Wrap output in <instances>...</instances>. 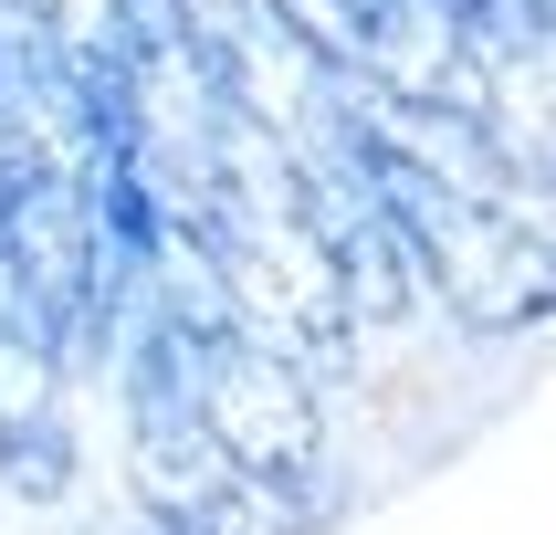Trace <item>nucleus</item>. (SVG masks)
Listing matches in <instances>:
<instances>
[{"mask_svg": "<svg viewBox=\"0 0 556 535\" xmlns=\"http://www.w3.org/2000/svg\"><path fill=\"white\" fill-rule=\"evenodd\" d=\"M200 431L274 525H315L337 504V441H326V388L242 336L200 346Z\"/></svg>", "mask_w": 556, "mask_h": 535, "instance_id": "nucleus-1", "label": "nucleus"}, {"mask_svg": "<svg viewBox=\"0 0 556 535\" xmlns=\"http://www.w3.org/2000/svg\"><path fill=\"white\" fill-rule=\"evenodd\" d=\"M126 472H137V514L157 535H263L274 525L231 483L220 441L200 431V399L189 409H126Z\"/></svg>", "mask_w": 556, "mask_h": 535, "instance_id": "nucleus-2", "label": "nucleus"}, {"mask_svg": "<svg viewBox=\"0 0 556 535\" xmlns=\"http://www.w3.org/2000/svg\"><path fill=\"white\" fill-rule=\"evenodd\" d=\"M63 357L22 305H0V483L22 504H53L74 483V399H63Z\"/></svg>", "mask_w": 556, "mask_h": 535, "instance_id": "nucleus-3", "label": "nucleus"}, {"mask_svg": "<svg viewBox=\"0 0 556 535\" xmlns=\"http://www.w3.org/2000/svg\"><path fill=\"white\" fill-rule=\"evenodd\" d=\"M85 535H157V525H148V514H137V504H126V514H94Z\"/></svg>", "mask_w": 556, "mask_h": 535, "instance_id": "nucleus-4", "label": "nucleus"}, {"mask_svg": "<svg viewBox=\"0 0 556 535\" xmlns=\"http://www.w3.org/2000/svg\"><path fill=\"white\" fill-rule=\"evenodd\" d=\"M0 94H11V31H0Z\"/></svg>", "mask_w": 556, "mask_h": 535, "instance_id": "nucleus-5", "label": "nucleus"}]
</instances>
